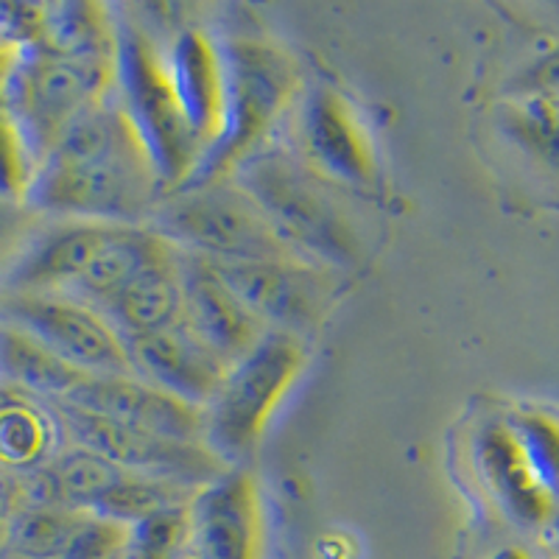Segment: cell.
<instances>
[{
    "label": "cell",
    "instance_id": "obj_27",
    "mask_svg": "<svg viewBox=\"0 0 559 559\" xmlns=\"http://www.w3.org/2000/svg\"><path fill=\"white\" fill-rule=\"evenodd\" d=\"M498 127L518 148L559 171V104L543 98H515L498 115Z\"/></svg>",
    "mask_w": 559,
    "mask_h": 559
},
{
    "label": "cell",
    "instance_id": "obj_22",
    "mask_svg": "<svg viewBox=\"0 0 559 559\" xmlns=\"http://www.w3.org/2000/svg\"><path fill=\"white\" fill-rule=\"evenodd\" d=\"M84 378L87 376L53 356L37 338L0 319V386L57 403L64 401Z\"/></svg>",
    "mask_w": 559,
    "mask_h": 559
},
{
    "label": "cell",
    "instance_id": "obj_18",
    "mask_svg": "<svg viewBox=\"0 0 559 559\" xmlns=\"http://www.w3.org/2000/svg\"><path fill=\"white\" fill-rule=\"evenodd\" d=\"M168 73L188 127L199 146L207 152L222 134L227 76H224L222 45L199 28H185L168 51Z\"/></svg>",
    "mask_w": 559,
    "mask_h": 559
},
{
    "label": "cell",
    "instance_id": "obj_13",
    "mask_svg": "<svg viewBox=\"0 0 559 559\" xmlns=\"http://www.w3.org/2000/svg\"><path fill=\"white\" fill-rule=\"evenodd\" d=\"M62 403L138 431L204 445L207 412L134 376H87Z\"/></svg>",
    "mask_w": 559,
    "mask_h": 559
},
{
    "label": "cell",
    "instance_id": "obj_17",
    "mask_svg": "<svg viewBox=\"0 0 559 559\" xmlns=\"http://www.w3.org/2000/svg\"><path fill=\"white\" fill-rule=\"evenodd\" d=\"M478 476L489 496L496 498L503 515L523 528H546L557 518L559 503L546 492L532 464L526 462L515 431L507 419L501 423H484L473 442Z\"/></svg>",
    "mask_w": 559,
    "mask_h": 559
},
{
    "label": "cell",
    "instance_id": "obj_16",
    "mask_svg": "<svg viewBox=\"0 0 559 559\" xmlns=\"http://www.w3.org/2000/svg\"><path fill=\"white\" fill-rule=\"evenodd\" d=\"M109 224L62 222L37 227L23 252L0 277V288L12 294H70L90 261L102 249Z\"/></svg>",
    "mask_w": 559,
    "mask_h": 559
},
{
    "label": "cell",
    "instance_id": "obj_5",
    "mask_svg": "<svg viewBox=\"0 0 559 559\" xmlns=\"http://www.w3.org/2000/svg\"><path fill=\"white\" fill-rule=\"evenodd\" d=\"M115 96V57H64L45 45L20 48L0 84V104L12 115L37 168L84 112Z\"/></svg>",
    "mask_w": 559,
    "mask_h": 559
},
{
    "label": "cell",
    "instance_id": "obj_8",
    "mask_svg": "<svg viewBox=\"0 0 559 559\" xmlns=\"http://www.w3.org/2000/svg\"><path fill=\"white\" fill-rule=\"evenodd\" d=\"M53 408L59 414L68 445L98 453L132 476L163 478V481L202 489L233 471L202 442H179V439L138 431L62 401L53 403Z\"/></svg>",
    "mask_w": 559,
    "mask_h": 559
},
{
    "label": "cell",
    "instance_id": "obj_28",
    "mask_svg": "<svg viewBox=\"0 0 559 559\" xmlns=\"http://www.w3.org/2000/svg\"><path fill=\"white\" fill-rule=\"evenodd\" d=\"M537 481L559 503V414L523 408L507 419Z\"/></svg>",
    "mask_w": 559,
    "mask_h": 559
},
{
    "label": "cell",
    "instance_id": "obj_3",
    "mask_svg": "<svg viewBox=\"0 0 559 559\" xmlns=\"http://www.w3.org/2000/svg\"><path fill=\"white\" fill-rule=\"evenodd\" d=\"M229 179L249 193L277 238L299 261L322 269H353L361 263L364 243L356 227L324 182L302 163L274 148L249 157Z\"/></svg>",
    "mask_w": 559,
    "mask_h": 559
},
{
    "label": "cell",
    "instance_id": "obj_31",
    "mask_svg": "<svg viewBox=\"0 0 559 559\" xmlns=\"http://www.w3.org/2000/svg\"><path fill=\"white\" fill-rule=\"evenodd\" d=\"M37 233V213L23 202L0 197V277Z\"/></svg>",
    "mask_w": 559,
    "mask_h": 559
},
{
    "label": "cell",
    "instance_id": "obj_26",
    "mask_svg": "<svg viewBox=\"0 0 559 559\" xmlns=\"http://www.w3.org/2000/svg\"><path fill=\"white\" fill-rule=\"evenodd\" d=\"M199 489L185 487V484L163 481V478L148 476H127L104 492L87 515L104 518V521L121 523V526H132V523L143 521V518L154 515L159 509L168 507H185L191 503Z\"/></svg>",
    "mask_w": 559,
    "mask_h": 559
},
{
    "label": "cell",
    "instance_id": "obj_20",
    "mask_svg": "<svg viewBox=\"0 0 559 559\" xmlns=\"http://www.w3.org/2000/svg\"><path fill=\"white\" fill-rule=\"evenodd\" d=\"M177 247L157 236L146 224L140 227H112L104 238L102 249L90 261L79 283L73 286L70 297L82 299L87 306H104L109 297L129 286L140 272L157 266L163 261H171Z\"/></svg>",
    "mask_w": 559,
    "mask_h": 559
},
{
    "label": "cell",
    "instance_id": "obj_21",
    "mask_svg": "<svg viewBox=\"0 0 559 559\" xmlns=\"http://www.w3.org/2000/svg\"><path fill=\"white\" fill-rule=\"evenodd\" d=\"M98 311L109 319L123 336H146L179 328L185 317L182 274H179V249L171 261L140 272L138 277L109 297Z\"/></svg>",
    "mask_w": 559,
    "mask_h": 559
},
{
    "label": "cell",
    "instance_id": "obj_33",
    "mask_svg": "<svg viewBox=\"0 0 559 559\" xmlns=\"http://www.w3.org/2000/svg\"><path fill=\"white\" fill-rule=\"evenodd\" d=\"M492 559H532V557H528V554L523 551V548L507 546V548H501V551L492 554Z\"/></svg>",
    "mask_w": 559,
    "mask_h": 559
},
{
    "label": "cell",
    "instance_id": "obj_24",
    "mask_svg": "<svg viewBox=\"0 0 559 559\" xmlns=\"http://www.w3.org/2000/svg\"><path fill=\"white\" fill-rule=\"evenodd\" d=\"M48 481L57 507L73 509V512H90L93 503L107 492L112 484L121 481L127 471L115 467L112 462L98 453L84 451L79 445H68L48 467Z\"/></svg>",
    "mask_w": 559,
    "mask_h": 559
},
{
    "label": "cell",
    "instance_id": "obj_35",
    "mask_svg": "<svg viewBox=\"0 0 559 559\" xmlns=\"http://www.w3.org/2000/svg\"><path fill=\"white\" fill-rule=\"evenodd\" d=\"M177 559H199V554L193 551V548H188V551H182V554H179Z\"/></svg>",
    "mask_w": 559,
    "mask_h": 559
},
{
    "label": "cell",
    "instance_id": "obj_4",
    "mask_svg": "<svg viewBox=\"0 0 559 559\" xmlns=\"http://www.w3.org/2000/svg\"><path fill=\"white\" fill-rule=\"evenodd\" d=\"M115 93L134 132L140 134L159 179L163 197L191 182L204 148L193 138L174 93L168 57L146 32L132 23H115Z\"/></svg>",
    "mask_w": 559,
    "mask_h": 559
},
{
    "label": "cell",
    "instance_id": "obj_23",
    "mask_svg": "<svg viewBox=\"0 0 559 559\" xmlns=\"http://www.w3.org/2000/svg\"><path fill=\"white\" fill-rule=\"evenodd\" d=\"M115 20L98 3H51L43 45L64 57H115Z\"/></svg>",
    "mask_w": 559,
    "mask_h": 559
},
{
    "label": "cell",
    "instance_id": "obj_32",
    "mask_svg": "<svg viewBox=\"0 0 559 559\" xmlns=\"http://www.w3.org/2000/svg\"><path fill=\"white\" fill-rule=\"evenodd\" d=\"M509 90L515 98H543L559 104V45L528 62L509 82Z\"/></svg>",
    "mask_w": 559,
    "mask_h": 559
},
{
    "label": "cell",
    "instance_id": "obj_9",
    "mask_svg": "<svg viewBox=\"0 0 559 559\" xmlns=\"http://www.w3.org/2000/svg\"><path fill=\"white\" fill-rule=\"evenodd\" d=\"M0 319L51 349L82 376H132L121 333L70 294L0 292Z\"/></svg>",
    "mask_w": 559,
    "mask_h": 559
},
{
    "label": "cell",
    "instance_id": "obj_7",
    "mask_svg": "<svg viewBox=\"0 0 559 559\" xmlns=\"http://www.w3.org/2000/svg\"><path fill=\"white\" fill-rule=\"evenodd\" d=\"M306 347L297 336L269 331L252 353L229 367L216 401L207 406L204 445L227 467H238L261 445L280 403L306 369Z\"/></svg>",
    "mask_w": 559,
    "mask_h": 559
},
{
    "label": "cell",
    "instance_id": "obj_14",
    "mask_svg": "<svg viewBox=\"0 0 559 559\" xmlns=\"http://www.w3.org/2000/svg\"><path fill=\"white\" fill-rule=\"evenodd\" d=\"M188 509L199 559H261L263 509L252 473L233 467L199 489Z\"/></svg>",
    "mask_w": 559,
    "mask_h": 559
},
{
    "label": "cell",
    "instance_id": "obj_29",
    "mask_svg": "<svg viewBox=\"0 0 559 559\" xmlns=\"http://www.w3.org/2000/svg\"><path fill=\"white\" fill-rule=\"evenodd\" d=\"M34 174H37V159L28 152L12 115L0 104V197L23 202Z\"/></svg>",
    "mask_w": 559,
    "mask_h": 559
},
{
    "label": "cell",
    "instance_id": "obj_30",
    "mask_svg": "<svg viewBox=\"0 0 559 559\" xmlns=\"http://www.w3.org/2000/svg\"><path fill=\"white\" fill-rule=\"evenodd\" d=\"M127 546V526L84 512L62 559H115Z\"/></svg>",
    "mask_w": 559,
    "mask_h": 559
},
{
    "label": "cell",
    "instance_id": "obj_12",
    "mask_svg": "<svg viewBox=\"0 0 559 559\" xmlns=\"http://www.w3.org/2000/svg\"><path fill=\"white\" fill-rule=\"evenodd\" d=\"M179 274H182L185 328L229 367L252 353L254 344L269 331L249 311L236 288L229 286L218 263L207 261L202 254L179 252Z\"/></svg>",
    "mask_w": 559,
    "mask_h": 559
},
{
    "label": "cell",
    "instance_id": "obj_25",
    "mask_svg": "<svg viewBox=\"0 0 559 559\" xmlns=\"http://www.w3.org/2000/svg\"><path fill=\"white\" fill-rule=\"evenodd\" d=\"M82 518L62 507H23L3 528V546L17 559H62Z\"/></svg>",
    "mask_w": 559,
    "mask_h": 559
},
{
    "label": "cell",
    "instance_id": "obj_34",
    "mask_svg": "<svg viewBox=\"0 0 559 559\" xmlns=\"http://www.w3.org/2000/svg\"><path fill=\"white\" fill-rule=\"evenodd\" d=\"M554 532V543H557V548H559V512H557V518H554L551 521V526H548Z\"/></svg>",
    "mask_w": 559,
    "mask_h": 559
},
{
    "label": "cell",
    "instance_id": "obj_2",
    "mask_svg": "<svg viewBox=\"0 0 559 559\" xmlns=\"http://www.w3.org/2000/svg\"><path fill=\"white\" fill-rule=\"evenodd\" d=\"M222 57L227 76L222 134L202 154L197 174L185 188L229 179L249 157L263 152L269 134L297 102L302 84L297 59L274 43L229 39L222 45Z\"/></svg>",
    "mask_w": 559,
    "mask_h": 559
},
{
    "label": "cell",
    "instance_id": "obj_1",
    "mask_svg": "<svg viewBox=\"0 0 559 559\" xmlns=\"http://www.w3.org/2000/svg\"><path fill=\"white\" fill-rule=\"evenodd\" d=\"M163 199L140 134L115 98L70 123L39 163L26 204L62 222L140 227Z\"/></svg>",
    "mask_w": 559,
    "mask_h": 559
},
{
    "label": "cell",
    "instance_id": "obj_6",
    "mask_svg": "<svg viewBox=\"0 0 559 559\" xmlns=\"http://www.w3.org/2000/svg\"><path fill=\"white\" fill-rule=\"evenodd\" d=\"M148 229L188 254L213 263H258L297 258L280 241L261 207L236 179L182 188L154 204ZM299 261V258H297Z\"/></svg>",
    "mask_w": 559,
    "mask_h": 559
},
{
    "label": "cell",
    "instance_id": "obj_10",
    "mask_svg": "<svg viewBox=\"0 0 559 559\" xmlns=\"http://www.w3.org/2000/svg\"><path fill=\"white\" fill-rule=\"evenodd\" d=\"M299 154L302 166L322 182L372 191L381 182L376 143L361 115L336 87L319 84L308 90L299 107Z\"/></svg>",
    "mask_w": 559,
    "mask_h": 559
},
{
    "label": "cell",
    "instance_id": "obj_19",
    "mask_svg": "<svg viewBox=\"0 0 559 559\" xmlns=\"http://www.w3.org/2000/svg\"><path fill=\"white\" fill-rule=\"evenodd\" d=\"M68 448L53 403L0 386V471L26 476Z\"/></svg>",
    "mask_w": 559,
    "mask_h": 559
},
{
    "label": "cell",
    "instance_id": "obj_11",
    "mask_svg": "<svg viewBox=\"0 0 559 559\" xmlns=\"http://www.w3.org/2000/svg\"><path fill=\"white\" fill-rule=\"evenodd\" d=\"M227 283L247 302L249 311L261 319L266 331L286 336H306L319 328L328 302L331 280L328 269L297 261H258V263H218Z\"/></svg>",
    "mask_w": 559,
    "mask_h": 559
},
{
    "label": "cell",
    "instance_id": "obj_15",
    "mask_svg": "<svg viewBox=\"0 0 559 559\" xmlns=\"http://www.w3.org/2000/svg\"><path fill=\"white\" fill-rule=\"evenodd\" d=\"M123 349L134 378L204 412L227 381L229 364L185 324L146 336H123Z\"/></svg>",
    "mask_w": 559,
    "mask_h": 559
}]
</instances>
